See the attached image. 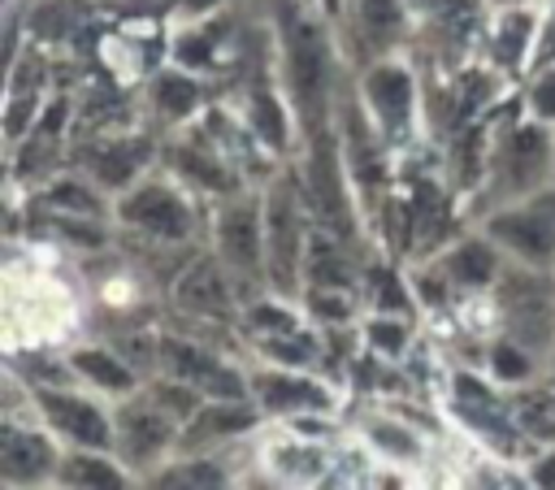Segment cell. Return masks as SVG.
I'll use <instances>...</instances> for the list:
<instances>
[{
	"label": "cell",
	"instance_id": "1",
	"mask_svg": "<svg viewBox=\"0 0 555 490\" xmlns=\"http://www.w3.org/2000/svg\"><path fill=\"white\" fill-rule=\"evenodd\" d=\"M195 412V403L186 395H178L173 386L143 382L134 395L113 399V425H117V455L139 473V481L165 464L178 442H182V425Z\"/></svg>",
	"mask_w": 555,
	"mask_h": 490
},
{
	"label": "cell",
	"instance_id": "2",
	"mask_svg": "<svg viewBox=\"0 0 555 490\" xmlns=\"http://www.w3.org/2000/svg\"><path fill=\"white\" fill-rule=\"evenodd\" d=\"M264 286L273 295L299 299L304 295V273H308V247H312V199L308 191L282 173L264 191Z\"/></svg>",
	"mask_w": 555,
	"mask_h": 490
},
{
	"label": "cell",
	"instance_id": "3",
	"mask_svg": "<svg viewBox=\"0 0 555 490\" xmlns=\"http://www.w3.org/2000/svg\"><path fill=\"white\" fill-rule=\"evenodd\" d=\"M546 182H555V126L520 113L486 143V173H481V186L490 191L486 208L529 195Z\"/></svg>",
	"mask_w": 555,
	"mask_h": 490
},
{
	"label": "cell",
	"instance_id": "4",
	"mask_svg": "<svg viewBox=\"0 0 555 490\" xmlns=\"http://www.w3.org/2000/svg\"><path fill=\"white\" fill-rule=\"evenodd\" d=\"M490 295L499 304V334L529 347L542 364H555V269L507 260Z\"/></svg>",
	"mask_w": 555,
	"mask_h": 490
},
{
	"label": "cell",
	"instance_id": "5",
	"mask_svg": "<svg viewBox=\"0 0 555 490\" xmlns=\"http://www.w3.org/2000/svg\"><path fill=\"white\" fill-rule=\"evenodd\" d=\"M356 100L386 147H403L416 139L425 100H421V78L403 52L356 69Z\"/></svg>",
	"mask_w": 555,
	"mask_h": 490
},
{
	"label": "cell",
	"instance_id": "6",
	"mask_svg": "<svg viewBox=\"0 0 555 490\" xmlns=\"http://www.w3.org/2000/svg\"><path fill=\"white\" fill-rule=\"evenodd\" d=\"M499 382L486 373H473V369H455L451 373V416H455V425L468 434V438H477L490 455H499V460H520L525 451H529V434H525V425H520V416H516V399L507 403L499 390H494Z\"/></svg>",
	"mask_w": 555,
	"mask_h": 490
},
{
	"label": "cell",
	"instance_id": "7",
	"mask_svg": "<svg viewBox=\"0 0 555 490\" xmlns=\"http://www.w3.org/2000/svg\"><path fill=\"white\" fill-rule=\"evenodd\" d=\"M477 230L507 260L533 265V269H555V182L486 208Z\"/></svg>",
	"mask_w": 555,
	"mask_h": 490
},
{
	"label": "cell",
	"instance_id": "8",
	"mask_svg": "<svg viewBox=\"0 0 555 490\" xmlns=\"http://www.w3.org/2000/svg\"><path fill=\"white\" fill-rule=\"evenodd\" d=\"M30 408L56 434L61 447L117 451L113 399H104V395H95L87 386L78 390L69 382H30Z\"/></svg>",
	"mask_w": 555,
	"mask_h": 490
},
{
	"label": "cell",
	"instance_id": "9",
	"mask_svg": "<svg viewBox=\"0 0 555 490\" xmlns=\"http://www.w3.org/2000/svg\"><path fill=\"white\" fill-rule=\"evenodd\" d=\"M113 221L152 243H186L199 225L182 178H134L113 199Z\"/></svg>",
	"mask_w": 555,
	"mask_h": 490
},
{
	"label": "cell",
	"instance_id": "10",
	"mask_svg": "<svg viewBox=\"0 0 555 490\" xmlns=\"http://www.w3.org/2000/svg\"><path fill=\"white\" fill-rule=\"evenodd\" d=\"M334 39L351 69L399 56L412 43L408 0H343L334 13Z\"/></svg>",
	"mask_w": 555,
	"mask_h": 490
},
{
	"label": "cell",
	"instance_id": "11",
	"mask_svg": "<svg viewBox=\"0 0 555 490\" xmlns=\"http://www.w3.org/2000/svg\"><path fill=\"white\" fill-rule=\"evenodd\" d=\"M251 386V403L273 416V421H295V416H334L343 403V390L334 382H325L317 369H299V364H260L247 373Z\"/></svg>",
	"mask_w": 555,
	"mask_h": 490
},
{
	"label": "cell",
	"instance_id": "12",
	"mask_svg": "<svg viewBox=\"0 0 555 490\" xmlns=\"http://www.w3.org/2000/svg\"><path fill=\"white\" fill-rule=\"evenodd\" d=\"M408 17H412V43L455 65L473 48H481L490 26V0H408Z\"/></svg>",
	"mask_w": 555,
	"mask_h": 490
},
{
	"label": "cell",
	"instance_id": "13",
	"mask_svg": "<svg viewBox=\"0 0 555 490\" xmlns=\"http://www.w3.org/2000/svg\"><path fill=\"white\" fill-rule=\"evenodd\" d=\"M61 442L56 434L35 416L22 421L13 408L0 421V486L9 490H30V486H56V464H61Z\"/></svg>",
	"mask_w": 555,
	"mask_h": 490
},
{
	"label": "cell",
	"instance_id": "14",
	"mask_svg": "<svg viewBox=\"0 0 555 490\" xmlns=\"http://www.w3.org/2000/svg\"><path fill=\"white\" fill-rule=\"evenodd\" d=\"M212 243L221 265L234 278H264V195L256 191H234L212 217Z\"/></svg>",
	"mask_w": 555,
	"mask_h": 490
},
{
	"label": "cell",
	"instance_id": "15",
	"mask_svg": "<svg viewBox=\"0 0 555 490\" xmlns=\"http://www.w3.org/2000/svg\"><path fill=\"white\" fill-rule=\"evenodd\" d=\"M156 369L204 399H251L247 373L191 338H156Z\"/></svg>",
	"mask_w": 555,
	"mask_h": 490
},
{
	"label": "cell",
	"instance_id": "16",
	"mask_svg": "<svg viewBox=\"0 0 555 490\" xmlns=\"http://www.w3.org/2000/svg\"><path fill=\"white\" fill-rule=\"evenodd\" d=\"M503 269H507V256L477 230V234L442 247L429 260L421 286H438L442 295H481V291H494Z\"/></svg>",
	"mask_w": 555,
	"mask_h": 490
},
{
	"label": "cell",
	"instance_id": "17",
	"mask_svg": "<svg viewBox=\"0 0 555 490\" xmlns=\"http://www.w3.org/2000/svg\"><path fill=\"white\" fill-rule=\"evenodd\" d=\"M533 43H538V9L512 0V4H499L490 13L481 52H486V61H490L494 74L525 78L529 65H533Z\"/></svg>",
	"mask_w": 555,
	"mask_h": 490
},
{
	"label": "cell",
	"instance_id": "18",
	"mask_svg": "<svg viewBox=\"0 0 555 490\" xmlns=\"http://www.w3.org/2000/svg\"><path fill=\"white\" fill-rule=\"evenodd\" d=\"M65 369H69L87 390H95V395H104V399H126V395H134V390L143 386V377L134 373V364L121 360V356H117L113 347H104V343H78V347H69Z\"/></svg>",
	"mask_w": 555,
	"mask_h": 490
},
{
	"label": "cell",
	"instance_id": "19",
	"mask_svg": "<svg viewBox=\"0 0 555 490\" xmlns=\"http://www.w3.org/2000/svg\"><path fill=\"white\" fill-rule=\"evenodd\" d=\"M360 442H364L382 464H390V468H421L425 455H429L425 434H421L408 416H399V412H390V408H382V412H373V416L360 421Z\"/></svg>",
	"mask_w": 555,
	"mask_h": 490
},
{
	"label": "cell",
	"instance_id": "20",
	"mask_svg": "<svg viewBox=\"0 0 555 490\" xmlns=\"http://www.w3.org/2000/svg\"><path fill=\"white\" fill-rule=\"evenodd\" d=\"M134 481H139V473L117 451L65 447L61 464H56V486H65V490H126Z\"/></svg>",
	"mask_w": 555,
	"mask_h": 490
},
{
	"label": "cell",
	"instance_id": "21",
	"mask_svg": "<svg viewBox=\"0 0 555 490\" xmlns=\"http://www.w3.org/2000/svg\"><path fill=\"white\" fill-rule=\"evenodd\" d=\"M230 278H234V273L221 265V256H204V260H195V265L178 278L173 299H178L186 312H195V317H212V321H221V317L234 312Z\"/></svg>",
	"mask_w": 555,
	"mask_h": 490
},
{
	"label": "cell",
	"instance_id": "22",
	"mask_svg": "<svg viewBox=\"0 0 555 490\" xmlns=\"http://www.w3.org/2000/svg\"><path fill=\"white\" fill-rule=\"evenodd\" d=\"M147 95H152V108H156L165 121H173V126H186V121H195V117L204 113V87H199L195 69H186V65H178V61H169V65L152 78Z\"/></svg>",
	"mask_w": 555,
	"mask_h": 490
},
{
	"label": "cell",
	"instance_id": "23",
	"mask_svg": "<svg viewBox=\"0 0 555 490\" xmlns=\"http://www.w3.org/2000/svg\"><path fill=\"white\" fill-rule=\"evenodd\" d=\"M143 486H173V490H221L230 486V468L212 460L208 451H173L165 464H156Z\"/></svg>",
	"mask_w": 555,
	"mask_h": 490
},
{
	"label": "cell",
	"instance_id": "24",
	"mask_svg": "<svg viewBox=\"0 0 555 490\" xmlns=\"http://www.w3.org/2000/svg\"><path fill=\"white\" fill-rule=\"evenodd\" d=\"M169 169H173V178H182L186 186H195V191H212V195H234V191H243V178H234L230 173V165L217 156V152H208V147H195V143H178L173 152H169Z\"/></svg>",
	"mask_w": 555,
	"mask_h": 490
},
{
	"label": "cell",
	"instance_id": "25",
	"mask_svg": "<svg viewBox=\"0 0 555 490\" xmlns=\"http://www.w3.org/2000/svg\"><path fill=\"white\" fill-rule=\"evenodd\" d=\"M147 143H134V139H113L104 143L95 156H91V173L95 182H104L108 191H126L134 178H143L147 169Z\"/></svg>",
	"mask_w": 555,
	"mask_h": 490
},
{
	"label": "cell",
	"instance_id": "26",
	"mask_svg": "<svg viewBox=\"0 0 555 490\" xmlns=\"http://www.w3.org/2000/svg\"><path fill=\"white\" fill-rule=\"evenodd\" d=\"M251 338H256L260 360H269V364H299V369H312L317 356H321V343H317V334H312L304 321L282 325V330H264V334H251Z\"/></svg>",
	"mask_w": 555,
	"mask_h": 490
},
{
	"label": "cell",
	"instance_id": "27",
	"mask_svg": "<svg viewBox=\"0 0 555 490\" xmlns=\"http://www.w3.org/2000/svg\"><path fill=\"white\" fill-rule=\"evenodd\" d=\"M546 364L529 351V347H520V343H512L507 334H499L490 347H486V373L499 382V386H512V390H520V386H529V382H538V373H542Z\"/></svg>",
	"mask_w": 555,
	"mask_h": 490
},
{
	"label": "cell",
	"instance_id": "28",
	"mask_svg": "<svg viewBox=\"0 0 555 490\" xmlns=\"http://www.w3.org/2000/svg\"><path fill=\"white\" fill-rule=\"evenodd\" d=\"M360 334H364V347L373 351V356H382V360H403L408 351H412V321L403 317V312H373L364 325H360Z\"/></svg>",
	"mask_w": 555,
	"mask_h": 490
},
{
	"label": "cell",
	"instance_id": "29",
	"mask_svg": "<svg viewBox=\"0 0 555 490\" xmlns=\"http://www.w3.org/2000/svg\"><path fill=\"white\" fill-rule=\"evenodd\" d=\"M516 416L533 442H555V390H538L533 382L516 390Z\"/></svg>",
	"mask_w": 555,
	"mask_h": 490
},
{
	"label": "cell",
	"instance_id": "30",
	"mask_svg": "<svg viewBox=\"0 0 555 490\" xmlns=\"http://www.w3.org/2000/svg\"><path fill=\"white\" fill-rule=\"evenodd\" d=\"M273 473L286 481H317L325 477V455L312 442H282L273 451Z\"/></svg>",
	"mask_w": 555,
	"mask_h": 490
},
{
	"label": "cell",
	"instance_id": "31",
	"mask_svg": "<svg viewBox=\"0 0 555 490\" xmlns=\"http://www.w3.org/2000/svg\"><path fill=\"white\" fill-rule=\"evenodd\" d=\"M525 113L555 126V61L525 74Z\"/></svg>",
	"mask_w": 555,
	"mask_h": 490
},
{
	"label": "cell",
	"instance_id": "32",
	"mask_svg": "<svg viewBox=\"0 0 555 490\" xmlns=\"http://www.w3.org/2000/svg\"><path fill=\"white\" fill-rule=\"evenodd\" d=\"M555 61V0H546V9L538 13V43H533V65H551Z\"/></svg>",
	"mask_w": 555,
	"mask_h": 490
},
{
	"label": "cell",
	"instance_id": "33",
	"mask_svg": "<svg viewBox=\"0 0 555 490\" xmlns=\"http://www.w3.org/2000/svg\"><path fill=\"white\" fill-rule=\"evenodd\" d=\"M525 477H529V486H542V490L555 486V442H542V447L529 455Z\"/></svg>",
	"mask_w": 555,
	"mask_h": 490
},
{
	"label": "cell",
	"instance_id": "34",
	"mask_svg": "<svg viewBox=\"0 0 555 490\" xmlns=\"http://www.w3.org/2000/svg\"><path fill=\"white\" fill-rule=\"evenodd\" d=\"M169 9L178 22H208L225 9V0H169Z\"/></svg>",
	"mask_w": 555,
	"mask_h": 490
},
{
	"label": "cell",
	"instance_id": "35",
	"mask_svg": "<svg viewBox=\"0 0 555 490\" xmlns=\"http://www.w3.org/2000/svg\"><path fill=\"white\" fill-rule=\"evenodd\" d=\"M317 4H321V13L334 22V13H338V4H343V0H317Z\"/></svg>",
	"mask_w": 555,
	"mask_h": 490
}]
</instances>
